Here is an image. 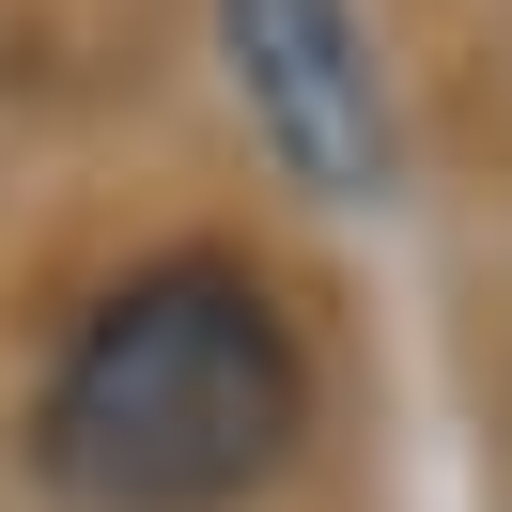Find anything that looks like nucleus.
<instances>
[{"mask_svg": "<svg viewBox=\"0 0 512 512\" xmlns=\"http://www.w3.org/2000/svg\"><path fill=\"white\" fill-rule=\"evenodd\" d=\"M218 16V78H233V125L264 140L295 202L326 218H373L404 187V109H388V47L357 0H202Z\"/></svg>", "mask_w": 512, "mask_h": 512, "instance_id": "f03ea898", "label": "nucleus"}, {"mask_svg": "<svg viewBox=\"0 0 512 512\" xmlns=\"http://www.w3.org/2000/svg\"><path fill=\"white\" fill-rule=\"evenodd\" d=\"M311 435V342L233 249H156L63 326L32 388V481L63 512H249Z\"/></svg>", "mask_w": 512, "mask_h": 512, "instance_id": "f257e3e1", "label": "nucleus"}]
</instances>
